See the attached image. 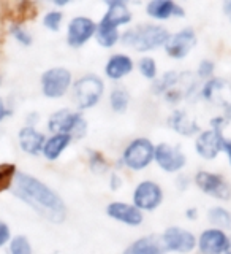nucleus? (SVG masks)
<instances>
[{
	"label": "nucleus",
	"mask_w": 231,
	"mask_h": 254,
	"mask_svg": "<svg viewBox=\"0 0 231 254\" xmlns=\"http://www.w3.org/2000/svg\"><path fill=\"white\" fill-rule=\"evenodd\" d=\"M170 32L157 24H144V26L130 27L121 35V42L139 53H147L165 46L168 42Z\"/></svg>",
	"instance_id": "f03ea898"
},
{
	"label": "nucleus",
	"mask_w": 231,
	"mask_h": 254,
	"mask_svg": "<svg viewBox=\"0 0 231 254\" xmlns=\"http://www.w3.org/2000/svg\"><path fill=\"white\" fill-rule=\"evenodd\" d=\"M146 13L150 18L158 19V21L170 19V18H174V16L182 18V16L185 14L184 8L179 6L176 2H173V0H152V2L147 3Z\"/></svg>",
	"instance_id": "a211bd4d"
},
{
	"label": "nucleus",
	"mask_w": 231,
	"mask_h": 254,
	"mask_svg": "<svg viewBox=\"0 0 231 254\" xmlns=\"http://www.w3.org/2000/svg\"><path fill=\"white\" fill-rule=\"evenodd\" d=\"M165 251V245L160 237L146 235L135 240L122 254H163Z\"/></svg>",
	"instance_id": "aec40b11"
},
{
	"label": "nucleus",
	"mask_w": 231,
	"mask_h": 254,
	"mask_svg": "<svg viewBox=\"0 0 231 254\" xmlns=\"http://www.w3.org/2000/svg\"><path fill=\"white\" fill-rule=\"evenodd\" d=\"M0 84H2V76H0Z\"/></svg>",
	"instance_id": "a19ab883"
},
{
	"label": "nucleus",
	"mask_w": 231,
	"mask_h": 254,
	"mask_svg": "<svg viewBox=\"0 0 231 254\" xmlns=\"http://www.w3.org/2000/svg\"><path fill=\"white\" fill-rule=\"evenodd\" d=\"M11 240V232H10V227H8L6 222H3L0 219V248L5 246L6 243H10Z\"/></svg>",
	"instance_id": "72a5a7b5"
},
{
	"label": "nucleus",
	"mask_w": 231,
	"mask_h": 254,
	"mask_svg": "<svg viewBox=\"0 0 231 254\" xmlns=\"http://www.w3.org/2000/svg\"><path fill=\"white\" fill-rule=\"evenodd\" d=\"M63 19V14L59 10H52V11H47L43 18V26L51 30V32H57L60 29V24Z\"/></svg>",
	"instance_id": "7c9ffc66"
},
{
	"label": "nucleus",
	"mask_w": 231,
	"mask_h": 254,
	"mask_svg": "<svg viewBox=\"0 0 231 254\" xmlns=\"http://www.w3.org/2000/svg\"><path fill=\"white\" fill-rule=\"evenodd\" d=\"M163 202V189L155 181L144 180L133 190V205L141 211H152Z\"/></svg>",
	"instance_id": "0eeeda50"
},
{
	"label": "nucleus",
	"mask_w": 231,
	"mask_h": 254,
	"mask_svg": "<svg viewBox=\"0 0 231 254\" xmlns=\"http://www.w3.org/2000/svg\"><path fill=\"white\" fill-rule=\"evenodd\" d=\"M47 129L52 133L70 135L71 138H83L87 132V123L81 113L68 108L57 110L47 119Z\"/></svg>",
	"instance_id": "7ed1b4c3"
},
{
	"label": "nucleus",
	"mask_w": 231,
	"mask_h": 254,
	"mask_svg": "<svg viewBox=\"0 0 231 254\" xmlns=\"http://www.w3.org/2000/svg\"><path fill=\"white\" fill-rule=\"evenodd\" d=\"M8 115H10V110H8L5 100H3L2 97H0V123H2Z\"/></svg>",
	"instance_id": "c9c22d12"
},
{
	"label": "nucleus",
	"mask_w": 231,
	"mask_h": 254,
	"mask_svg": "<svg viewBox=\"0 0 231 254\" xmlns=\"http://www.w3.org/2000/svg\"><path fill=\"white\" fill-rule=\"evenodd\" d=\"M208 219L211 224L220 230H231V211L224 206H212L208 211Z\"/></svg>",
	"instance_id": "b1692460"
},
{
	"label": "nucleus",
	"mask_w": 231,
	"mask_h": 254,
	"mask_svg": "<svg viewBox=\"0 0 231 254\" xmlns=\"http://www.w3.org/2000/svg\"><path fill=\"white\" fill-rule=\"evenodd\" d=\"M154 161L157 165L166 173H176L181 172L185 167L187 157L182 153L181 148L173 146L170 143H160L155 146L154 151Z\"/></svg>",
	"instance_id": "9b49d317"
},
{
	"label": "nucleus",
	"mask_w": 231,
	"mask_h": 254,
	"mask_svg": "<svg viewBox=\"0 0 231 254\" xmlns=\"http://www.w3.org/2000/svg\"><path fill=\"white\" fill-rule=\"evenodd\" d=\"M135 67L133 59L127 54H113L108 59L105 65V75L113 79V81H119L124 76L132 73V70Z\"/></svg>",
	"instance_id": "6ab92c4d"
},
{
	"label": "nucleus",
	"mask_w": 231,
	"mask_h": 254,
	"mask_svg": "<svg viewBox=\"0 0 231 254\" xmlns=\"http://www.w3.org/2000/svg\"><path fill=\"white\" fill-rule=\"evenodd\" d=\"M73 83V76L68 68L52 67L42 75V92L47 99L63 97Z\"/></svg>",
	"instance_id": "423d86ee"
},
{
	"label": "nucleus",
	"mask_w": 231,
	"mask_h": 254,
	"mask_svg": "<svg viewBox=\"0 0 231 254\" xmlns=\"http://www.w3.org/2000/svg\"><path fill=\"white\" fill-rule=\"evenodd\" d=\"M8 250H10V254H32L34 253L29 238L24 235L13 237L10 243H8Z\"/></svg>",
	"instance_id": "bb28decb"
},
{
	"label": "nucleus",
	"mask_w": 231,
	"mask_h": 254,
	"mask_svg": "<svg viewBox=\"0 0 231 254\" xmlns=\"http://www.w3.org/2000/svg\"><path fill=\"white\" fill-rule=\"evenodd\" d=\"M11 35L14 37L16 42H19L21 45H26V46L32 45V42H34L30 32L27 29H24L22 26H19V24H16V26L11 27Z\"/></svg>",
	"instance_id": "2f4dec72"
},
{
	"label": "nucleus",
	"mask_w": 231,
	"mask_h": 254,
	"mask_svg": "<svg viewBox=\"0 0 231 254\" xmlns=\"http://www.w3.org/2000/svg\"><path fill=\"white\" fill-rule=\"evenodd\" d=\"M97 34V24L86 16H76L67 27V42L71 48H81Z\"/></svg>",
	"instance_id": "f8f14e48"
},
{
	"label": "nucleus",
	"mask_w": 231,
	"mask_h": 254,
	"mask_svg": "<svg viewBox=\"0 0 231 254\" xmlns=\"http://www.w3.org/2000/svg\"><path fill=\"white\" fill-rule=\"evenodd\" d=\"M224 13H225L227 18L230 19V22H231V0H228V2L224 3Z\"/></svg>",
	"instance_id": "4c0bfd02"
},
{
	"label": "nucleus",
	"mask_w": 231,
	"mask_h": 254,
	"mask_svg": "<svg viewBox=\"0 0 231 254\" xmlns=\"http://www.w3.org/2000/svg\"><path fill=\"white\" fill-rule=\"evenodd\" d=\"M16 167L13 164H2L0 165V192L10 189L13 186V181L16 178Z\"/></svg>",
	"instance_id": "cd10ccee"
},
{
	"label": "nucleus",
	"mask_w": 231,
	"mask_h": 254,
	"mask_svg": "<svg viewBox=\"0 0 231 254\" xmlns=\"http://www.w3.org/2000/svg\"><path fill=\"white\" fill-rule=\"evenodd\" d=\"M196 45V34L192 27H185L176 34L170 35L168 42L165 43L166 54L173 59H184Z\"/></svg>",
	"instance_id": "ddd939ff"
},
{
	"label": "nucleus",
	"mask_w": 231,
	"mask_h": 254,
	"mask_svg": "<svg viewBox=\"0 0 231 254\" xmlns=\"http://www.w3.org/2000/svg\"><path fill=\"white\" fill-rule=\"evenodd\" d=\"M214 70H216V65H214V62L209 61V59H204L200 62V65H198V70L196 73L200 78H211L214 75Z\"/></svg>",
	"instance_id": "473e14b6"
},
{
	"label": "nucleus",
	"mask_w": 231,
	"mask_h": 254,
	"mask_svg": "<svg viewBox=\"0 0 231 254\" xmlns=\"http://www.w3.org/2000/svg\"><path fill=\"white\" fill-rule=\"evenodd\" d=\"M181 79H182V75L178 73V71H166L165 75H162L160 78L157 76V79L154 81V86H152V91L155 94H166L168 91L174 89L176 87L178 83H181Z\"/></svg>",
	"instance_id": "393cba45"
},
{
	"label": "nucleus",
	"mask_w": 231,
	"mask_h": 254,
	"mask_svg": "<svg viewBox=\"0 0 231 254\" xmlns=\"http://www.w3.org/2000/svg\"><path fill=\"white\" fill-rule=\"evenodd\" d=\"M228 245L230 238L227 232L216 227L203 230L196 238V246L201 254H224Z\"/></svg>",
	"instance_id": "4468645a"
},
{
	"label": "nucleus",
	"mask_w": 231,
	"mask_h": 254,
	"mask_svg": "<svg viewBox=\"0 0 231 254\" xmlns=\"http://www.w3.org/2000/svg\"><path fill=\"white\" fill-rule=\"evenodd\" d=\"M168 124L174 132L184 135V137H192L195 133H200V127L184 110L173 111V115L168 118Z\"/></svg>",
	"instance_id": "412c9836"
},
{
	"label": "nucleus",
	"mask_w": 231,
	"mask_h": 254,
	"mask_svg": "<svg viewBox=\"0 0 231 254\" xmlns=\"http://www.w3.org/2000/svg\"><path fill=\"white\" fill-rule=\"evenodd\" d=\"M139 73L146 79H157V62L152 58H142L138 62Z\"/></svg>",
	"instance_id": "c85d7f7f"
},
{
	"label": "nucleus",
	"mask_w": 231,
	"mask_h": 254,
	"mask_svg": "<svg viewBox=\"0 0 231 254\" xmlns=\"http://www.w3.org/2000/svg\"><path fill=\"white\" fill-rule=\"evenodd\" d=\"M162 242L166 251L188 254L196 248V237L187 229L171 226L162 234Z\"/></svg>",
	"instance_id": "1a4fd4ad"
},
{
	"label": "nucleus",
	"mask_w": 231,
	"mask_h": 254,
	"mask_svg": "<svg viewBox=\"0 0 231 254\" xmlns=\"http://www.w3.org/2000/svg\"><path fill=\"white\" fill-rule=\"evenodd\" d=\"M121 186H122V178L119 177L117 173H111V178H109V188L113 189V190H117Z\"/></svg>",
	"instance_id": "f704fd0d"
},
{
	"label": "nucleus",
	"mask_w": 231,
	"mask_h": 254,
	"mask_svg": "<svg viewBox=\"0 0 231 254\" xmlns=\"http://www.w3.org/2000/svg\"><path fill=\"white\" fill-rule=\"evenodd\" d=\"M130 21L132 11L127 3L121 2V0H111V2H108V10L105 16L97 24V27L106 30H119V27L124 26V24H129Z\"/></svg>",
	"instance_id": "2eb2a0df"
},
{
	"label": "nucleus",
	"mask_w": 231,
	"mask_h": 254,
	"mask_svg": "<svg viewBox=\"0 0 231 254\" xmlns=\"http://www.w3.org/2000/svg\"><path fill=\"white\" fill-rule=\"evenodd\" d=\"M224 151H225V154H227L228 161H230V165H231V140L225 138V141H224Z\"/></svg>",
	"instance_id": "e433bc0d"
},
{
	"label": "nucleus",
	"mask_w": 231,
	"mask_h": 254,
	"mask_svg": "<svg viewBox=\"0 0 231 254\" xmlns=\"http://www.w3.org/2000/svg\"><path fill=\"white\" fill-rule=\"evenodd\" d=\"M154 151L155 146L149 138H135L125 146L122 153V162L127 169L133 172H141L147 169L150 162L154 161Z\"/></svg>",
	"instance_id": "20e7f679"
},
{
	"label": "nucleus",
	"mask_w": 231,
	"mask_h": 254,
	"mask_svg": "<svg viewBox=\"0 0 231 254\" xmlns=\"http://www.w3.org/2000/svg\"><path fill=\"white\" fill-rule=\"evenodd\" d=\"M224 129L212 127V129L198 133L195 140V149L200 157L212 161V159H216L220 154V151H224Z\"/></svg>",
	"instance_id": "9d476101"
},
{
	"label": "nucleus",
	"mask_w": 231,
	"mask_h": 254,
	"mask_svg": "<svg viewBox=\"0 0 231 254\" xmlns=\"http://www.w3.org/2000/svg\"><path fill=\"white\" fill-rule=\"evenodd\" d=\"M228 83L225 81V79L222 78H211L208 83H206L203 87H201V95L209 102H224V99H222V92H224L227 89ZM225 105V103H224Z\"/></svg>",
	"instance_id": "5701e85b"
},
{
	"label": "nucleus",
	"mask_w": 231,
	"mask_h": 254,
	"mask_svg": "<svg viewBox=\"0 0 231 254\" xmlns=\"http://www.w3.org/2000/svg\"><path fill=\"white\" fill-rule=\"evenodd\" d=\"M129 102H130V95H129V92H127L125 87L117 86L111 91L109 105H111V110H113L114 113H124V111L129 108Z\"/></svg>",
	"instance_id": "a878e982"
},
{
	"label": "nucleus",
	"mask_w": 231,
	"mask_h": 254,
	"mask_svg": "<svg viewBox=\"0 0 231 254\" xmlns=\"http://www.w3.org/2000/svg\"><path fill=\"white\" fill-rule=\"evenodd\" d=\"M106 214L114 221L122 222V224L137 227L142 224L144 216H142V211L138 210L133 203H127V202H111L106 206Z\"/></svg>",
	"instance_id": "dca6fc26"
},
{
	"label": "nucleus",
	"mask_w": 231,
	"mask_h": 254,
	"mask_svg": "<svg viewBox=\"0 0 231 254\" xmlns=\"http://www.w3.org/2000/svg\"><path fill=\"white\" fill-rule=\"evenodd\" d=\"M185 214H187V218H188V219H196L198 210H196V208H188V210L185 211Z\"/></svg>",
	"instance_id": "58836bf2"
},
{
	"label": "nucleus",
	"mask_w": 231,
	"mask_h": 254,
	"mask_svg": "<svg viewBox=\"0 0 231 254\" xmlns=\"http://www.w3.org/2000/svg\"><path fill=\"white\" fill-rule=\"evenodd\" d=\"M105 92V83L97 75H84L73 84L75 102L79 110H89L100 102Z\"/></svg>",
	"instance_id": "39448f33"
},
{
	"label": "nucleus",
	"mask_w": 231,
	"mask_h": 254,
	"mask_svg": "<svg viewBox=\"0 0 231 254\" xmlns=\"http://www.w3.org/2000/svg\"><path fill=\"white\" fill-rule=\"evenodd\" d=\"M11 192L46 221L59 224L67 218V206L62 197L43 181L29 173H16Z\"/></svg>",
	"instance_id": "f257e3e1"
},
{
	"label": "nucleus",
	"mask_w": 231,
	"mask_h": 254,
	"mask_svg": "<svg viewBox=\"0 0 231 254\" xmlns=\"http://www.w3.org/2000/svg\"><path fill=\"white\" fill-rule=\"evenodd\" d=\"M71 140L73 138H71L70 135L52 133L49 138H46L42 154L47 159V161H55V159H59L63 151L70 146Z\"/></svg>",
	"instance_id": "4be33fe9"
},
{
	"label": "nucleus",
	"mask_w": 231,
	"mask_h": 254,
	"mask_svg": "<svg viewBox=\"0 0 231 254\" xmlns=\"http://www.w3.org/2000/svg\"><path fill=\"white\" fill-rule=\"evenodd\" d=\"M89 165L93 173H105L108 172V162L106 159L100 154L98 151H89Z\"/></svg>",
	"instance_id": "c756f323"
},
{
	"label": "nucleus",
	"mask_w": 231,
	"mask_h": 254,
	"mask_svg": "<svg viewBox=\"0 0 231 254\" xmlns=\"http://www.w3.org/2000/svg\"><path fill=\"white\" fill-rule=\"evenodd\" d=\"M18 141H19L21 149L26 154H29V156H38L43 151L46 137H45V133L37 130L35 127L26 126V127H22V129L19 130Z\"/></svg>",
	"instance_id": "f3484780"
},
{
	"label": "nucleus",
	"mask_w": 231,
	"mask_h": 254,
	"mask_svg": "<svg viewBox=\"0 0 231 254\" xmlns=\"http://www.w3.org/2000/svg\"><path fill=\"white\" fill-rule=\"evenodd\" d=\"M224 254H231V242H230V245L227 246V250H225V253Z\"/></svg>",
	"instance_id": "ea45409f"
},
{
	"label": "nucleus",
	"mask_w": 231,
	"mask_h": 254,
	"mask_svg": "<svg viewBox=\"0 0 231 254\" xmlns=\"http://www.w3.org/2000/svg\"><path fill=\"white\" fill-rule=\"evenodd\" d=\"M195 185L200 188L201 192L219 198V200H230L231 198V186L222 175L201 170L195 175Z\"/></svg>",
	"instance_id": "6e6552de"
}]
</instances>
